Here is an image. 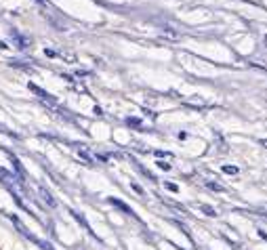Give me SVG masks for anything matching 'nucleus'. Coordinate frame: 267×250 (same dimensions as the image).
Returning a JSON list of instances; mask_svg holds the SVG:
<instances>
[{
    "label": "nucleus",
    "mask_w": 267,
    "mask_h": 250,
    "mask_svg": "<svg viewBox=\"0 0 267 250\" xmlns=\"http://www.w3.org/2000/svg\"><path fill=\"white\" fill-rule=\"evenodd\" d=\"M28 87H30V91H32V93H36V95H38V97H40L42 101H49L51 105H57V101H55V99L51 97V95H49V93H44L42 89H38L36 85H28Z\"/></svg>",
    "instance_id": "nucleus-1"
},
{
    "label": "nucleus",
    "mask_w": 267,
    "mask_h": 250,
    "mask_svg": "<svg viewBox=\"0 0 267 250\" xmlns=\"http://www.w3.org/2000/svg\"><path fill=\"white\" fill-rule=\"evenodd\" d=\"M40 194H42V200L46 202V204H49V206H55V200L51 198V194L46 192V189H40Z\"/></svg>",
    "instance_id": "nucleus-2"
},
{
    "label": "nucleus",
    "mask_w": 267,
    "mask_h": 250,
    "mask_svg": "<svg viewBox=\"0 0 267 250\" xmlns=\"http://www.w3.org/2000/svg\"><path fill=\"white\" fill-rule=\"evenodd\" d=\"M110 202H112V204H114V206H118V208H122L124 212H129V214H133V210H131L129 206H126V204H122V202H120V200H114V198H112Z\"/></svg>",
    "instance_id": "nucleus-3"
},
{
    "label": "nucleus",
    "mask_w": 267,
    "mask_h": 250,
    "mask_svg": "<svg viewBox=\"0 0 267 250\" xmlns=\"http://www.w3.org/2000/svg\"><path fill=\"white\" fill-rule=\"evenodd\" d=\"M15 38H17V46H19V49H26V46L30 44L28 38H21V36H15Z\"/></svg>",
    "instance_id": "nucleus-4"
},
{
    "label": "nucleus",
    "mask_w": 267,
    "mask_h": 250,
    "mask_svg": "<svg viewBox=\"0 0 267 250\" xmlns=\"http://www.w3.org/2000/svg\"><path fill=\"white\" fill-rule=\"evenodd\" d=\"M185 103H188V105H196V107H204V105H206L202 99H188Z\"/></svg>",
    "instance_id": "nucleus-5"
},
{
    "label": "nucleus",
    "mask_w": 267,
    "mask_h": 250,
    "mask_svg": "<svg viewBox=\"0 0 267 250\" xmlns=\"http://www.w3.org/2000/svg\"><path fill=\"white\" fill-rule=\"evenodd\" d=\"M78 156H80V158H84V160H86L88 164L93 162V158H91V153H88V151H84V149H80V151H78Z\"/></svg>",
    "instance_id": "nucleus-6"
},
{
    "label": "nucleus",
    "mask_w": 267,
    "mask_h": 250,
    "mask_svg": "<svg viewBox=\"0 0 267 250\" xmlns=\"http://www.w3.org/2000/svg\"><path fill=\"white\" fill-rule=\"evenodd\" d=\"M202 212H204V214H208V217H217L215 208H211V206H202Z\"/></svg>",
    "instance_id": "nucleus-7"
},
{
    "label": "nucleus",
    "mask_w": 267,
    "mask_h": 250,
    "mask_svg": "<svg viewBox=\"0 0 267 250\" xmlns=\"http://www.w3.org/2000/svg\"><path fill=\"white\" fill-rule=\"evenodd\" d=\"M223 173H227V175H238V169H236V166H223Z\"/></svg>",
    "instance_id": "nucleus-8"
},
{
    "label": "nucleus",
    "mask_w": 267,
    "mask_h": 250,
    "mask_svg": "<svg viewBox=\"0 0 267 250\" xmlns=\"http://www.w3.org/2000/svg\"><path fill=\"white\" fill-rule=\"evenodd\" d=\"M162 34L168 36V38H179V34L177 32H170V30H162Z\"/></svg>",
    "instance_id": "nucleus-9"
},
{
    "label": "nucleus",
    "mask_w": 267,
    "mask_h": 250,
    "mask_svg": "<svg viewBox=\"0 0 267 250\" xmlns=\"http://www.w3.org/2000/svg\"><path fill=\"white\" fill-rule=\"evenodd\" d=\"M208 187L215 189V192H223V187H221V185H217V183H208Z\"/></svg>",
    "instance_id": "nucleus-10"
},
{
    "label": "nucleus",
    "mask_w": 267,
    "mask_h": 250,
    "mask_svg": "<svg viewBox=\"0 0 267 250\" xmlns=\"http://www.w3.org/2000/svg\"><path fill=\"white\" fill-rule=\"evenodd\" d=\"M164 185H166V189H170V192H179V187L175 183H164Z\"/></svg>",
    "instance_id": "nucleus-11"
},
{
    "label": "nucleus",
    "mask_w": 267,
    "mask_h": 250,
    "mask_svg": "<svg viewBox=\"0 0 267 250\" xmlns=\"http://www.w3.org/2000/svg\"><path fill=\"white\" fill-rule=\"evenodd\" d=\"M126 122H129V124H133V126H141V122H139V120H135V118H129V120H126Z\"/></svg>",
    "instance_id": "nucleus-12"
},
{
    "label": "nucleus",
    "mask_w": 267,
    "mask_h": 250,
    "mask_svg": "<svg viewBox=\"0 0 267 250\" xmlns=\"http://www.w3.org/2000/svg\"><path fill=\"white\" fill-rule=\"evenodd\" d=\"M158 166H160V169H164V171H170V164H166V162H158Z\"/></svg>",
    "instance_id": "nucleus-13"
},
{
    "label": "nucleus",
    "mask_w": 267,
    "mask_h": 250,
    "mask_svg": "<svg viewBox=\"0 0 267 250\" xmlns=\"http://www.w3.org/2000/svg\"><path fill=\"white\" fill-rule=\"evenodd\" d=\"M133 189H135V192H137V194H143V189H141V187H139L137 183H133Z\"/></svg>",
    "instance_id": "nucleus-14"
},
{
    "label": "nucleus",
    "mask_w": 267,
    "mask_h": 250,
    "mask_svg": "<svg viewBox=\"0 0 267 250\" xmlns=\"http://www.w3.org/2000/svg\"><path fill=\"white\" fill-rule=\"evenodd\" d=\"M0 49H3V51H7V44H5L3 40H0Z\"/></svg>",
    "instance_id": "nucleus-15"
},
{
    "label": "nucleus",
    "mask_w": 267,
    "mask_h": 250,
    "mask_svg": "<svg viewBox=\"0 0 267 250\" xmlns=\"http://www.w3.org/2000/svg\"><path fill=\"white\" fill-rule=\"evenodd\" d=\"M261 145H263V147H267V139H263V141H261Z\"/></svg>",
    "instance_id": "nucleus-16"
},
{
    "label": "nucleus",
    "mask_w": 267,
    "mask_h": 250,
    "mask_svg": "<svg viewBox=\"0 0 267 250\" xmlns=\"http://www.w3.org/2000/svg\"><path fill=\"white\" fill-rule=\"evenodd\" d=\"M38 3H42V5H46V0H38Z\"/></svg>",
    "instance_id": "nucleus-17"
},
{
    "label": "nucleus",
    "mask_w": 267,
    "mask_h": 250,
    "mask_svg": "<svg viewBox=\"0 0 267 250\" xmlns=\"http://www.w3.org/2000/svg\"><path fill=\"white\" fill-rule=\"evenodd\" d=\"M265 44H267V36H265Z\"/></svg>",
    "instance_id": "nucleus-18"
}]
</instances>
